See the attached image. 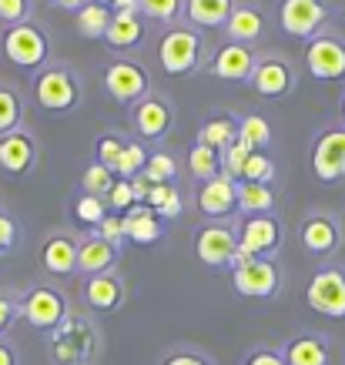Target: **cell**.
<instances>
[{"label": "cell", "instance_id": "cell-1", "mask_svg": "<svg viewBox=\"0 0 345 365\" xmlns=\"http://www.w3.org/2000/svg\"><path fill=\"white\" fill-rule=\"evenodd\" d=\"M47 352L54 365H94L101 355V332L84 312H71L54 332L47 335Z\"/></svg>", "mask_w": 345, "mask_h": 365}, {"label": "cell", "instance_id": "cell-2", "mask_svg": "<svg viewBox=\"0 0 345 365\" xmlns=\"http://www.w3.org/2000/svg\"><path fill=\"white\" fill-rule=\"evenodd\" d=\"M17 309H21V319L37 329V332L51 335L61 325V322L71 315V305H67V295L51 282H37V285L24 288L17 295Z\"/></svg>", "mask_w": 345, "mask_h": 365}, {"label": "cell", "instance_id": "cell-3", "mask_svg": "<svg viewBox=\"0 0 345 365\" xmlns=\"http://www.w3.org/2000/svg\"><path fill=\"white\" fill-rule=\"evenodd\" d=\"M201 57H205V37L191 24L188 27H171L158 41V61L165 67V74H171V78L195 74L201 67Z\"/></svg>", "mask_w": 345, "mask_h": 365}, {"label": "cell", "instance_id": "cell-4", "mask_svg": "<svg viewBox=\"0 0 345 365\" xmlns=\"http://www.w3.org/2000/svg\"><path fill=\"white\" fill-rule=\"evenodd\" d=\"M34 101L41 111L51 114H71L81 104V84L74 78V71L64 64L44 67L37 81H34Z\"/></svg>", "mask_w": 345, "mask_h": 365}, {"label": "cell", "instance_id": "cell-5", "mask_svg": "<svg viewBox=\"0 0 345 365\" xmlns=\"http://www.w3.org/2000/svg\"><path fill=\"white\" fill-rule=\"evenodd\" d=\"M282 285H285V275H282V265L275 258H252V262H242V265L232 268V288L242 299H279Z\"/></svg>", "mask_w": 345, "mask_h": 365}, {"label": "cell", "instance_id": "cell-6", "mask_svg": "<svg viewBox=\"0 0 345 365\" xmlns=\"http://www.w3.org/2000/svg\"><path fill=\"white\" fill-rule=\"evenodd\" d=\"M309 309L332 322H345V265H322L305 285Z\"/></svg>", "mask_w": 345, "mask_h": 365}, {"label": "cell", "instance_id": "cell-7", "mask_svg": "<svg viewBox=\"0 0 345 365\" xmlns=\"http://www.w3.org/2000/svg\"><path fill=\"white\" fill-rule=\"evenodd\" d=\"M282 222L275 215H255L245 218V225L238 228V255H235V265L252 262V258H275L282 248Z\"/></svg>", "mask_w": 345, "mask_h": 365}, {"label": "cell", "instance_id": "cell-8", "mask_svg": "<svg viewBox=\"0 0 345 365\" xmlns=\"http://www.w3.org/2000/svg\"><path fill=\"white\" fill-rule=\"evenodd\" d=\"M305 71L322 84H339L345 81V37L332 31H322L319 37L305 41Z\"/></svg>", "mask_w": 345, "mask_h": 365}, {"label": "cell", "instance_id": "cell-9", "mask_svg": "<svg viewBox=\"0 0 345 365\" xmlns=\"http://www.w3.org/2000/svg\"><path fill=\"white\" fill-rule=\"evenodd\" d=\"M4 54L17 67H27V71L41 67L44 71L47 57H51V37H47V31L41 24L34 21L17 24V27H11L4 34Z\"/></svg>", "mask_w": 345, "mask_h": 365}, {"label": "cell", "instance_id": "cell-10", "mask_svg": "<svg viewBox=\"0 0 345 365\" xmlns=\"http://www.w3.org/2000/svg\"><path fill=\"white\" fill-rule=\"evenodd\" d=\"M275 21H279L282 34L299 37V41H312L329 24V4L325 0H279Z\"/></svg>", "mask_w": 345, "mask_h": 365}, {"label": "cell", "instance_id": "cell-11", "mask_svg": "<svg viewBox=\"0 0 345 365\" xmlns=\"http://www.w3.org/2000/svg\"><path fill=\"white\" fill-rule=\"evenodd\" d=\"M104 91L111 94L118 104H138L151 94V74L138 61H128V57H118L104 67Z\"/></svg>", "mask_w": 345, "mask_h": 365}, {"label": "cell", "instance_id": "cell-12", "mask_svg": "<svg viewBox=\"0 0 345 365\" xmlns=\"http://www.w3.org/2000/svg\"><path fill=\"white\" fill-rule=\"evenodd\" d=\"M299 242L312 258H332L342 248V222L332 211H309L299 225Z\"/></svg>", "mask_w": 345, "mask_h": 365}, {"label": "cell", "instance_id": "cell-13", "mask_svg": "<svg viewBox=\"0 0 345 365\" xmlns=\"http://www.w3.org/2000/svg\"><path fill=\"white\" fill-rule=\"evenodd\" d=\"M195 255L205 268H232L235 255H238V232L222 222L201 225L195 235Z\"/></svg>", "mask_w": 345, "mask_h": 365}, {"label": "cell", "instance_id": "cell-14", "mask_svg": "<svg viewBox=\"0 0 345 365\" xmlns=\"http://www.w3.org/2000/svg\"><path fill=\"white\" fill-rule=\"evenodd\" d=\"M312 175L325 185H335L345 178V128H325L312 144Z\"/></svg>", "mask_w": 345, "mask_h": 365}, {"label": "cell", "instance_id": "cell-15", "mask_svg": "<svg viewBox=\"0 0 345 365\" xmlns=\"http://www.w3.org/2000/svg\"><path fill=\"white\" fill-rule=\"evenodd\" d=\"M78 252H81V238H74L71 232H54L41 242L37 262L41 272L51 278H71L78 275Z\"/></svg>", "mask_w": 345, "mask_h": 365}, {"label": "cell", "instance_id": "cell-16", "mask_svg": "<svg viewBox=\"0 0 345 365\" xmlns=\"http://www.w3.org/2000/svg\"><path fill=\"white\" fill-rule=\"evenodd\" d=\"M248 84H252V91L258 98L282 101L295 91V67L285 57H258V67Z\"/></svg>", "mask_w": 345, "mask_h": 365}, {"label": "cell", "instance_id": "cell-17", "mask_svg": "<svg viewBox=\"0 0 345 365\" xmlns=\"http://www.w3.org/2000/svg\"><path fill=\"white\" fill-rule=\"evenodd\" d=\"M131 124H134V131H138V138L161 141L175 128V108L161 94H148L145 101H138L131 108Z\"/></svg>", "mask_w": 345, "mask_h": 365}, {"label": "cell", "instance_id": "cell-18", "mask_svg": "<svg viewBox=\"0 0 345 365\" xmlns=\"http://www.w3.org/2000/svg\"><path fill=\"white\" fill-rule=\"evenodd\" d=\"M258 67V54L255 47L248 44H228L218 47L212 57V64H208V74L218 81H232V84H248L252 81V74H255Z\"/></svg>", "mask_w": 345, "mask_h": 365}, {"label": "cell", "instance_id": "cell-19", "mask_svg": "<svg viewBox=\"0 0 345 365\" xmlns=\"http://www.w3.org/2000/svg\"><path fill=\"white\" fill-rule=\"evenodd\" d=\"M195 205H198L201 218H208V222H222V218H228V215L238 211V181H232V178H225V175L205 181V185L198 188Z\"/></svg>", "mask_w": 345, "mask_h": 365}, {"label": "cell", "instance_id": "cell-20", "mask_svg": "<svg viewBox=\"0 0 345 365\" xmlns=\"http://www.w3.org/2000/svg\"><path fill=\"white\" fill-rule=\"evenodd\" d=\"M84 305L91 312H121V305L128 302V285L121 282V275L104 272V275L84 278Z\"/></svg>", "mask_w": 345, "mask_h": 365}, {"label": "cell", "instance_id": "cell-21", "mask_svg": "<svg viewBox=\"0 0 345 365\" xmlns=\"http://www.w3.org/2000/svg\"><path fill=\"white\" fill-rule=\"evenodd\" d=\"M34 161H37V141H34L31 131L17 128L11 134H0V168L7 175L14 178L27 175L34 168Z\"/></svg>", "mask_w": 345, "mask_h": 365}, {"label": "cell", "instance_id": "cell-22", "mask_svg": "<svg viewBox=\"0 0 345 365\" xmlns=\"http://www.w3.org/2000/svg\"><path fill=\"white\" fill-rule=\"evenodd\" d=\"M289 365H332V342L322 332H299L282 345Z\"/></svg>", "mask_w": 345, "mask_h": 365}, {"label": "cell", "instance_id": "cell-23", "mask_svg": "<svg viewBox=\"0 0 345 365\" xmlns=\"http://www.w3.org/2000/svg\"><path fill=\"white\" fill-rule=\"evenodd\" d=\"M121 262V248H114L111 242H104L98 235H84L78 252V275H104L114 272V265Z\"/></svg>", "mask_w": 345, "mask_h": 365}, {"label": "cell", "instance_id": "cell-24", "mask_svg": "<svg viewBox=\"0 0 345 365\" xmlns=\"http://www.w3.org/2000/svg\"><path fill=\"white\" fill-rule=\"evenodd\" d=\"M268 27V17L262 7H255V4H238L232 11V17H228V24H225V37L232 41V44H255V41H262V34H265Z\"/></svg>", "mask_w": 345, "mask_h": 365}, {"label": "cell", "instance_id": "cell-25", "mask_svg": "<svg viewBox=\"0 0 345 365\" xmlns=\"http://www.w3.org/2000/svg\"><path fill=\"white\" fill-rule=\"evenodd\" d=\"M238 0H185V17L198 31H225Z\"/></svg>", "mask_w": 345, "mask_h": 365}, {"label": "cell", "instance_id": "cell-26", "mask_svg": "<svg viewBox=\"0 0 345 365\" xmlns=\"http://www.w3.org/2000/svg\"><path fill=\"white\" fill-rule=\"evenodd\" d=\"M104 44L111 51H131L145 44V17L138 11H121L111 17V27L104 34Z\"/></svg>", "mask_w": 345, "mask_h": 365}, {"label": "cell", "instance_id": "cell-27", "mask_svg": "<svg viewBox=\"0 0 345 365\" xmlns=\"http://www.w3.org/2000/svg\"><path fill=\"white\" fill-rule=\"evenodd\" d=\"M124 228H128V242H134V245H155V242H161V235H165L161 218H158L148 205H134V208L124 215Z\"/></svg>", "mask_w": 345, "mask_h": 365}, {"label": "cell", "instance_id": "cell-28", "mask_svg": "<svg viewBox=\"0 0 345 365\" xmlns=\"http://www.w3.org/2000/svg\"><path fill=\"white\" fill-rule=\"evenodd\" d=\"M238 141V118L232 114H215L198 128V144H208L215 151H225Z\"/></svg>", "mask_w": 345, "mask_h": 365}, {"label": "cell", "instance_id": "cell-29", "mask_svg": "<svg viewBox=\"0 0 345 365\" xmlns=\"http://www.w3.org/2000/svg\"><path fill=\"white\" fill-rule=\"evenodd\" d=\"M238 211L255 218V215H272L275 211V191L272 185H252V181H238Z\"/></svg>", "mask_w": 345, "mask_h": 365}, {"label": "cell", "instance_id": "cell-30", "mask_svg": "<svg viewBox=\"0 0 345 365\" xmlns=\"http://www.w3.org/2000/svg\"><path fill=\"white\" fill-rule=\"evenodd\" d=\"M111 7H104V4H84L78 14H74V21H78V31L81 37H88V41H104V34L111 27Z\"/></svg>", "mask_w": 345, "mask_h": 365}, {"label": "cell", "instance_id": "cell-31", "mask_svg": "<svg viewBox=\"0 0 345 365\" xmlns=\"http://www.w3.org/2000/svg\"><path fill=\"white\" fill-rule=\"evenodd\" d=\"M145 205L155 211L161 222H175V218H181V211H185L181 191L175 185H151V195H148Z\"/></svg>", "mask_w": 345, "mask_h": 365}, {"label": "cell", "instance_id": "cell-32", "mask_svg": "<svg viewBox=\"0 0 345 365\" xmlns=\"http://www.w3.org/2000/svg\"><path fill=\"white\" fill-rule=\"evenodd\" d=\"M188 168H191V175L205 185V181H212V178L222 175V151H215V148H208V144L195 141L191 144V151H188Z\"/></svg>", "mask_w": 345, "mask_h": 365}, {"label": "cell", "instance_id": "cell-33", "mask_svg": "<svg viewBox=\"0 0 345 365\" xmlns=\"http://www.w3.org/2000/svg\"><path fill=\"white\" fill-rule=\"evenodd\" d=\"M238 141H245L252 151H265L272 144V124L262 114H245L238 121Z\"/></svg>", "mask_w": 345, "mask_h": 365}, {"label": "cell", "instance_id": "cell-34", "mask_svg": "<svg viewBox=\"0 0 345 365\" xmlns=\"http://www.w3.org/2000/svg\"><path fill=\"white\" fill-rule=\"evenodd\" d=\"M178 171L181 168H178V161H175V155H168V151H151L141 175H145L151 185H175Z\"/></svg>", "mask_w": 345, "mask_h": 365}, {"label": "cell", "instance_id": "cell-35", "mask_svg": "<svg viewBox=\"0 0 345 365\" xmlns=\"http://www.w3.org/2000/svg\"><path fill=\"white\" fill-rule=\"evenodd\" d=\"M114 171L111 168H104V165H88L84 168V175H81V188H84V195H94V198H104L108 201V195H111V188H114Z\"/></svg>", "mask_w": 345, "mask_h": 365}, {"label": "cell", "instance_id": "cell-36", "mask_svg": "<svg viewBox=\"0 0 345 365\" xmlns=\"http://www.w3.org/2000/svg\"><path fill=\"white\" fill-rule=\"evenodd\" d=\"M24 121V101L14 88H0V134L17 131Z\"/></svg>", "mask_w": 345, "mask_h": 365}, {"label": "cell", "instance_id": "cell-37", "mask_svg": "<svg viewBox=\"0 0 345 365\" xmlns=\"http://www.w3.org/2000/svg\"><path fill=\"white\" fill-rule=\"evenodd\" d=\"M138 14L158 24H175L185 14V0H138Z\"/></svg>", "mask_w": 345, "mask_h": 365}, {"label": "cell", "instance_id": "cell-38", "mask_svg": "<svg viewBox=\"0 0 345 365\" xmlns=\"http://www.w3.org/2000/svg\"><path fill=\"white\" fill-rule=\"evenodd\" d=\"M279 175V168L272 161V155L265 151H252L245 161V171H242V181H252V185H272Z\"/></svg>", "mask_w": 345, "mask_h": 365}, {"label": "cell", "instance_id": "cell-39", "mask_svg": "<svg viewBox=\"0 0 345 365\" xmlns=\"http://www.w3.org/2000/svg\"><path fill=\"white\" fill-rule=\"evenodd\" d=\"M145 165H148L145 144H141V141H128L121 161H118V168H114V175L124 178V181H131V178H138L141 171H145Z\"/></svg>", "mask_w": 345, "mask_h": 365}, {"label": "cell", "instance_id": "cell-40", "mask_svg": "<svg viewBox=\"0 0 345 365\" xmlns=\"http://www.w3.org/2000/svg\"><path fill=\"white\" fill-rule=\"evenodd\" d=\"M108 215H111V208H108V201H104V198L81 195V198L74 201V218H78V222H84V225H94V228H98Z\"/></svg>", "mask_w": 345, "mask_h": 365}, {"label": "cell", "instance_id": "cell-41", "mask_svg": "<svg viewBox=\"0 0 345 365\" xmlns=\"http://www.w3.org/2000/svg\"><path fill=\"white\" fill-rule=\"evenodd\" d=\"M158 365H218L205 349H195V345H175L161 355Z\"/></svg>", "mask_w": 345, "mask_h": 365}, {"label": "cell", "instance_id": "cell-42", "mask_svg": "<svg viewBox=\"0 0 345 365\" xmlns=\"http://www.w3.org/2000/svg\"><path fill=\"white\" fill-rule=\"evenodd\" d=\"M124 148H128V141H124L121 134H101L98 138V148H94V161L104 168H118V161H121Z\"/></svg>", "mask_w": 345, "mask_h": 365}, {"label": "cell", "instance_id": "cell-43", "mask_svg": "<svg viewBox=\"0 0 345 365\" xmlns=\"http://www.w3.org/2000/svg\"><path fill=\"white\" fill-rule=\"evenodd\" d=\"M252 155V148L245 141H235L232 148L222 151V175L232 178V181H242V171H245V161Z\"/></svg>", "mask_w": 345, "mask_h": 365}, {"label": "cell", "instance_id": "cell-44", "mask_svg": "<svg viewBox=\"0 0 345 365\" xmlns=\"http://www.w3.org/2000/svg\"><path fill=\"white\" fill-rule=\"evenodd\" d=\"M31 21V0H0V27H17Z\"/></svg>", "mask_w": 345, "mask_h": 365}, {"label": "cell", "instance_id": "cell-45", "mask_svg": "<svg viewBox=\"0 0 345 365\" xmlns=\"http://www.w3.org/2000/svg\"><path fill=\"white\" fill-rule=\"evenodd\" d=\"M94 235H98V238H104V242H111L114 248H121L124 242H128V228H124V215H108V218H104V222L98 225V228H94Z\"/></svg>", "mask_w": 345, "mask_h": 365}, {"label": "cell", "instance_id": "cell-46", "mask_svg": "<svg viewBox=\"0 0 345 365\" xmlns=\"http://www.w3.org/2000/svg\"><path fill=\"white\" fill-rule=\"evenodd\" d=\"M134 205H138V201H134L131 181L118 178V181H114V188H111V195H108V208H111L114 215H128V211H131Z\"/></svg>", "mask_w": 345, "mask_h": 365}, {"label": "cell", "instance_id": "cell-47", "mask_svg": "<svg viewBox=\"0 0 345 365\" xmlns=\"http://www.w3.org/2000/svg\"><path fill=\"white\" fill-rule=\"evenodd\" d=\"M242 365H289V362H285L282 349H268V345H258V349H252V352L242 359Z\"/></svg>", "mask_w": 345, "mask_h": 365}, {"label": "cell", "instance_id": "cell-48", "mask_svg": "<svg viewBox=\"0 0 345 365\" xmlns=\"http://www.w3.org/2000/svg\"><path fill=\"white\" fill-rule=\"evenodd\" d=\"M17 315H21V309H17V295L0 292V339H7V329L14 325Z\"/></svg>", "mask_w": 345, "mask_h": 365}, {"label": "cell", "instance_id": "cell-49", "mask_svg": "<svg viewBox=\"0 0 345 365\" xmlns=\"http://www.w3.org/2000/svg\"><path fill=\"white\" fill-rule=\"evenodd\" d=\"M17 238H21L17 222H14L11 215H4V211H0V255L14 252V248H17Z\"/></svg>", "mask_w": 345, "mask_h": 365}, {"label": "cell", "instance_id": "cell-50", "mask_svg": "<svg viewBox=\"0 0 345 365\" xmlns=\"http://www.w3.org/2000/svg\"><path fill=\"white\" fill-rule=\"evenodd\" d=\"M0 365H21L17 345H14L11 339H0Z\"/></svg>", "mask_w": 345, "mask_h": 365}, {"label": "cell", "instance_id": "cell-51", "mask_svg": "<svg viewBox=\"0 0 345 365\" xmlns=\"http://www.w3.org/2000/svg\"><path fill=\"white\" fill-rule=\"evenodd\" d=\"M131 191H134V201H138V205H145L148 195H151V181H148L145 175L131 178Z\"/></svg>", "mask_w": 345, "mask_h": 365}, {"label": "cell", "instance_id": "cell-52", "mask_svg": "<svg viewBox=\"0 0 345 365\" xmlns=\"http://www.w3.org/2000/svg\"><path fill=\"white\" fill-rule=\"evenodd\" d=\"M47 4H54V7H61V11H71V14H78L88 0H47Z\"/></svg>", "mask_w": 345, "mask_h": 365}, {"label": "cell", "instance_id": "cell-53", "mask_svg": "<svg viewBox=\"0 0 345 365\" xmlns=\"http://www.w3.org/2000/svg\"><path fill=\"white\" fill-rule=\"evenodd\" d=\"M108 7H111V14H121V11H138V0H111Z\"/></svg>", "mask_w": 345, "mask_h": 365}, {"label": "cell", "instance_id": "cell-54", "mask_svg": "<svg viewBox=\"0 0 345 365\" xmlns=\"http://www.w3.org/2000/svg\"><path fill=\"white\" fill-rule=\"evenodd\" d=\"M339 121H342V128H345V94H342V104H339Z\"/></svg>", "mask_w": 345, "mask_h": 365}, {"label": "cell", "instance_id": "cell-55", "mask_svg": "<svg viewBox=\"0 0 345 365\" xmlns=\"http://www.w3.org/2000/svg\"><path fill=\"white\" fill-rule=\"evenodd\" d=\"M91 4H104V7H108V4H111V0H91Z\"/></svg>", "mask_w": 345, "mask_h": 365}]
</instances>
